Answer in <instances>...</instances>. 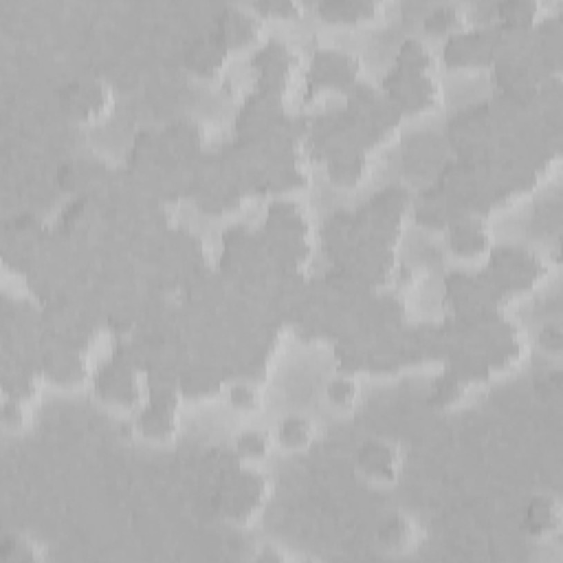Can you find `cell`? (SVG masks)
I'll list each match as a JSON object with an SVG mask.
<instances>
[{
  "instance_id": "52a82bcc",
  "label": "cell",
  "mask_w": 563,
  "mask_h": 563,
  "mask_svg": "<svg viewBox=\"0 0 563 563\" xmlns=\"http://www.w3.org/2000/svg\"><path fill=\"white\" fill-rule=\"evenodd\" d=\"M544 343L548 348L559 350L561 348V330L559 328H550L548 332H544Z\"/></svg>"
},
{
  "instance_id": "277c9868",
  "label": "cell",
  "mask_w": 563,
  "mask_h": 563,
  "mask_svg": "<svg viewBox=\"0 0 563 563\" xmlns=\"http://www.w3.org/2000/svg\"><path fill=\"white\" fill-rule=\"evenodd\" d=\"M328 394H330V399L334 403L348 405L354 399V394H356V383L352 379H348V376H341V379H337L334 383H330Z\"/></svg>"
},
{
  "instance_id": "8992f818",
  "label": "cell",
  "mask_w": 563,
  "mask_h": 563,
  "mask_svg": "<svg viewBox=\"0 0 563 563\" xmlns=\"http://www.w3.org/2000/svg\"><path fill=\"white\" fill-rule=\"evenodd\" d=\"M231 401L238 405V407H256L260 403V397L254 388H247V385H236L231 390Z\"/></svg>"
},
{
  "instance_id": "7a4b0ae2",
  "label": "cell",
  "mask_w": 563,
  "mask_h": 563,
  "mask_svg": "<svg viewBox=\"0 0 563 563\" xmlns=\"http://www.w3.org/2000/svg\"><path fill=\"white\" fill-rule=\"evenodd\" d=\"M458 18H460V11L456 7H449V5L436 7L434 11H431V14L425 16V29H429V31H445L451 25H456Z\"/></svg>"
},
{
  "instance_id": "5b68a950",
  "label": "cell",
  "mask_w": 563,
  "mask_h": 563,
  "mask_svg": "<svg viewBox=\"0 0 563 563\" xmlns=\"http://www.w3.org/2000/svg\"><path fill=\"white\" fill-rule=\"evenodd\" d=\"M238 449L245 456H265L269 451V438L265 434H245L238 440Z\"/></svg>"
},
{
  "instance_id": "6da1fadb",
  "label": "cell",
  "mask_w": 563,
  "mask_h": 563,
  "mask_svg": "<svg viewBox=\"0 0 563 563\" xmlns=\"http://www.w3.org/2000/svg\"><path fill=\"white\" fill-rule=\"evenodd\" d=\"M319 11L330 20H359L379 14L381 5L374 0H326L319 5Z\"/></svg>"
},
{
  "instance_id": "3957f363",
  "label": "cell",
  "mask_w": 563,
  "mask_h": 563,
  "mask_svg": "<svg viewBox=\"0 0 563 563\" xmlns=\"http://www.w3.org/2000/svg\"><path fill=\"white\" fill-rule=\"evenodd\" d=\"M310 438V427L302 418H289L282 427H280V440H284L286 445H302Z\"/></svg>"
}]
</instances>
